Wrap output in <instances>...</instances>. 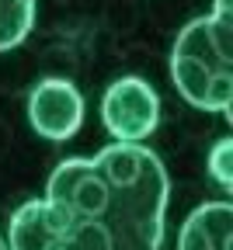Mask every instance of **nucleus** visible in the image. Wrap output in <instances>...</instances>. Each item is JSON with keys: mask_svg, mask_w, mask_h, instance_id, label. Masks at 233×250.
<instances>
[{"mask_svg": "<svg viewBox=\"0 0 233 250\" xmlns=\"http://www.w3.org/2000/svg\"><path fill=\"white\" fill-rule=\"evenodd\" d=\"M171 181L143 143L56 164L46 198L63 219V250H160Z\"/></svg>", "mask_w": 233, "mask_h": 250, "instance_id": "f257e3e1", "label": "nucleus"}, {"mask_svg": "<svg viewBox=\"0 0 233 250\" xmlns=\"http://www.w3.org/2000/svg\"><path fill=\"white\" fill-rule=\"evenodd\" d=\"M171 80L198 111L230 115L233 101V0H216L212 14L188 21L171 49Z\"/></svg>", "mask_w": 233, "mask_h": 250, "instance_id": "f03ea898", "label": "nucleus"}, {"mask_svg": "<svg viewBox=\"0 0 233 250\" xmlns=\"http://www.w3.org/2000/svg\"><path fill=\"white\" fill-rule=\"evenodd\" d=\"M101 122L115 143H146L160 122V98L143 77H118L101 94Z\"/></svg>", "mask_w": 233, "mask_h": 250, "instance_id": "7ed1b4c3", "label": "nucleus"}, {"mask_svg": "<svg viewBox=\"0 0 233 250\" xmlns=\"http://www.w3.org/2000/svg\"><path fill=\"white\" fill-rule=\"evenodd\" d=\"M28 122L49 143L73 139L84 125V98H80L77 83L63 80V77L42 80L28 94Z\"/></svg>", "mask_w": 233, "mask_h": 250, "instance_id": "20e7f679", "label": "nucleus"}, {"mask_svg": "<svg viewBox=\"0 0 233 250\" xmlns=\"http://www.w3.org/2000/svg\"><path fill=\"white\" fill-rule=\"evenodd\" d=\"M7 250H63V219L46 195L18 205L7 226Z\"/></svg>", "mask_w": 233, "mask_h": 250, "instance_id": "39448f33", "label": "nucleus"}, {"mask_svg": "<svg viewBox=\"0 0 233 250\" xmlns=\"http://www.w3.org/2000/svg\"><path fill=\"white\" fill-rule=\"evenodd\" d=\"M178 250H233V205L226 198L198 205L178 233Z\"/></svg>", "mask_w": 233, "mask_h": 250, "instance_id": "423d86ee", "label": "nucleus"}, {"mask_svg": "<svg viewBox=\"0 0 233 250\" xmlns=\"http://www.w3.org/2000/svg\"><path fill=\"white\" fill-rule=\"evenodd\" d=\"M35 28V0H0V52L21 45Z\"/></svg>", "mask_w": 233, "mask_h": 250, "instance_id": "0eeeda50", "label": "nucleus"}, {"mask_svg": "<svg viewBox=\"0 0 233 250\" xmlns=\"http://www.w3.org/2000/svg\"><path fill=\"white\" fill-rule=\"evenodd\" d=\"M209 177L219 184L223 195L233 191V139H230V136H223V139L209 149Z\"/></svg>", "mask_w": 233, "mask_h": 250, "instance_id": "6e6552de", "label": "nucleus"}, {"mask_svg": "<svg viewBox=\"0 0 233 250\" xmlns=\"http://www.w3.org/2000/svg\"><path fill=\"white\" fill-rule=\"evenodd\" d=\"M0 250H7V240H4V236H0Z\"/></svg>", "mask_w": 233, "mask_h": 250, "instance_id": "1a4fd4ad", "label": "nucleus"}]
</instances>
